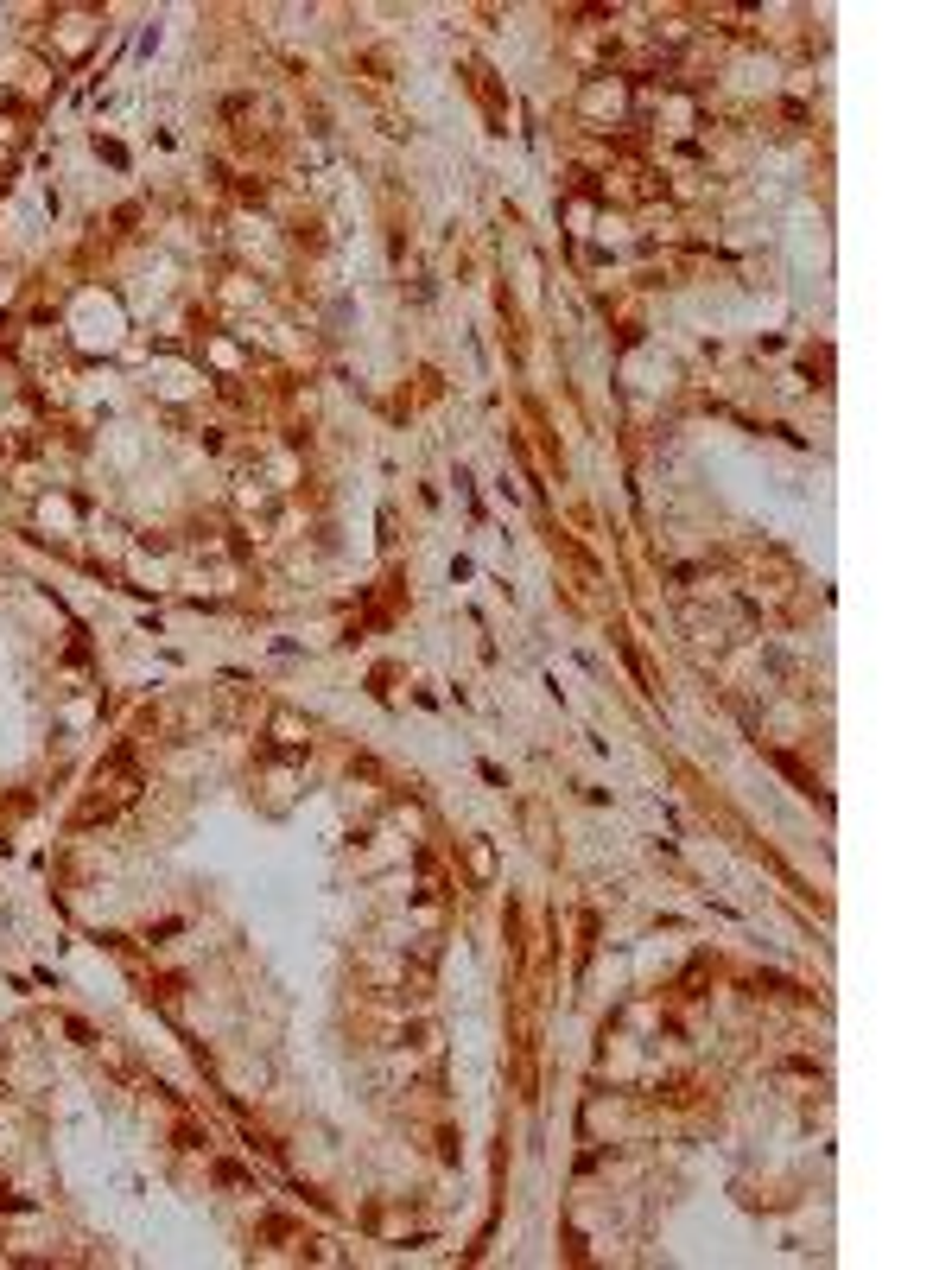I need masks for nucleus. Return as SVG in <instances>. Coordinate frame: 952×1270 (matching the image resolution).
<instances>
[{
	"mask_svg": "<svg viewBox=\"0 0 952 1270\" xmlns=\"http://www.w3.org/2000/svg\"><path fill=\"white\" fill-rule=\"evenodd\" d=\"M305 737H312V731H305V724H299L293 712H274V743H286V749H299Z\"/></svg>",
	"mask_w": 952,
	"mask_h": 1270,
	"instance_id": "f257e3e1",
	"label": "nucleus"
}]
</instances>
